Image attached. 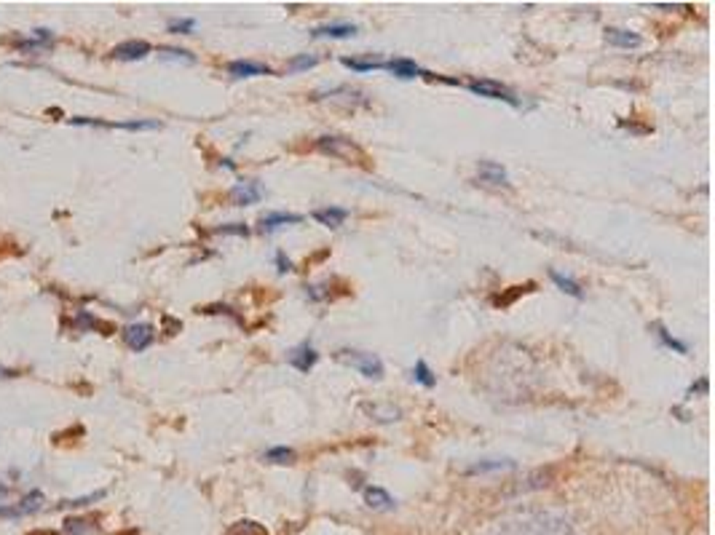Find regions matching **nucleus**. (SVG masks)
<instances>
[{
  "mask_svg": "<svg viewBox=\"0 0 715 535\" xmlns=\"http://www.w3.org/2000/svg\"><path fill=\"white\" fill-rule=\"evenodd\" d=\"M230 535H268L257 522H249V520H244V522H236V527L230 530Z\"/></svg>",
  "mask_w": 715,
  "mask_h": 535,
  "instance_id": "obj_29",
  "label": "nucleus"
},
{
  "mask_svg": "<svg viewBox=\"0 0 715 535\" xmlns=\"http://www.w3.org/2000/svg\"><path fill=\"white\" fill-rule=\"evenodd\" d=\"M504 468H514V460H480L466 468V474L474 477V474H490V471H504Z\"/></svg>",
  "mask_w": 715,
  "mask_h": 535,
  "instance_id": "obj_24",
  "label": "nucleus"
},
{
  "mask_svg": "<svg viewBox=\"0 0 715 535\" xmlns=\"http://www.w3.org/2000/svg\"><path fill=\"white\" fill-rule=\"evenodd\" d=\"M549 279L557 284V289H560V292L571 294V297H576V300L584 297V289H581L579 284L571 279V276H563V273H557V270H549Z\"/></svg>",
  "mask_w": 715,
  "mask_h": 535,
  "instance_id": "obj_22",
  "label": "nucleus"
},
{
  "mask_svg": "<svg viewBox=\"0 0 715 535\" xmlns=\"http://www.w3.org/2000/svg\"><path fill=\"white\" fill-rule=\"evenodd\" d=\"M228 75L233 78H255V75H273V70L260 62H249V59H236L228 65Z\"/></svg>",
  "mask_w": 715,
  "mask_h": 535,
  "instance_id": "obj_11",
  "label": "nucleus"
},
{
  "mask_svg": "<svg viewBox=\"0 0 715 535\" xmlns=\"http://www.w3.org/2000/svg\"><path fill=\"white\" fill-rule=\"evenodd\" d=\"M8 493H11V487H8V484H3V482H0V501H6V498H8Z\"/></svg>",
  "mask_w": 715,
  "mask_h": 535,
  "instance_id": "obj_37",
  "label": "nucleus"
},
{
  "mask_svg": "<svg viewBox=\"0 0 715 535\" xmlns=\"http://www.w3.org/2000/svg\"><path fill=\"white\" fill-rule=\"evenodd\" d=\"M161 51V59H177V62H185V65H193L196 62V56L190 51H185V49H158Z\"/></svg>",
  "mask_w": 715,
  "mask_h": 535,
  "instance_id": "obj_28",
  "label": "nucleus"
},
{
  "mask_svg": "<svg viewBox=\"0 0 715 535\" xmlns=\"http://www.w3.org/2000/svg\"><path fill=\"white\" fill-rule=\"evenodd\" d=\"M0 377H14V370H8V367L0 364Z\"/></svg>",
  "mask_w": 715,
  "mask_h": 535,
  "instance_id": "obj_38",
  "label": "nucleus"
},
{
  "mask_svg": "<svg viewBox=\"0 0 715 535\" xmlns=\"http://www.w3.org/2000/svg\"><path fill=\"white\" fill-rule=\"evenodd\" d=\"M287 361H290V367H295L297 372L309 374L313 367H316V361H319V353H316V348L311 346L309 340L306 343H300L295 346L290 353H287Z\"/></svg>",
  "mask_w": 715,
  "mask_h": 535,
  "instance_id": "obj_5",
  "label": "nucleus"
},
{
  "mask_svg": "<svg viewBox=\"0 0 715 535\" xmlns=\"http://www.w3.org/2000/svg\"><path fill=\"white\" fill-rule=\"evenodd\" d=\"M303 222V214H292V212H271L266 217H260V233H273L284 225H300Z\"/></svg>",
  "mask_w": 715,
  "mask_h": 535,
  "instance_id": "obj_10",
  "label": "nucleus"
},
{
  "mask_svg": "<svg viewBox=\"0 0 715 535\" xmlns=\"http://www.w3.org/2000/svg\"><path fill=\"white\" fill-rule=\"evenodd\" d=\"M362 410H365L373 420H378V423H394V420H399L402 417V410L399 407H394V404H362Z\"/></svg>",
  "mask_w": 715,
  "mask_h": 535,
  "instance_id": "obj_17",
  "label": "nucleus"
},
{
  "mask_svg": "<svg viewBox=\"0 0 715 535\" xmlns=\"http://www.w3.org/2000/svg\"><path fill=\"white\" fill-rule=\"evenodd\" d=\"M477 174H480V180L487 182V185H509V174H506V169H504L501 163H496V160H480Z\"/></svg>",
  "mask_w": 715,
  "mask_h": 535,
  "instance_id": "obj_14",
  "label": "nucleus"
},
{
  "mask_svg": "<svg viewBox=\"0 0 715 535\" xmlns=\"http://www.w3.org/2000/svg\"><path fill=\"white\" fill-rule=\"evenodd\" d=\"M263 460L287 466V463H295V450H292V447H271V450H266Z\"/></svg>",
  "mask_w": 715,
  "mask_h": 535,
  "instance_id": "obj_26",
  "label": "nucleus"
},
{
  "mask_svg": "<svg viewBox=\"0 0 715 535\" xmlns=\"http://www.w3.org/2000/svg\"><path fill=\"white\" fill-rule=\"evenodd\" d=\"M337 359L343 361V364H349V367H354V370H359L370 380H380L383 377V361L375 353H367V351H340Z\"/></svg>",
  "mask_w": 715,
  "mask_h": 535,
  "instance_id": "obj_3",
  "label": "nucleus"
},
{
  "mask_svg": "<svg viewBox=\"0 0 715 535\" xmlns=\"http://www.w3.org/2000/svg\"><path fill=\"white\" fill-rule=\"evenodd\" d=\"M340 65L343 67H349V70H354V73H373V70H383V59H378V56H367V59H356V56H343L340 59Z\"/></svg>",
  "mask_w": 715,
  "mask_h": 535,
  "instance_id": "obj_19",
  "label": "nucleus"
},
{
  "mask_svg": "<svg viewBox=\"0 0 715 535\" xmlns=\"http://www.w3.org/2000/svg\"><path fill=\"white\" fill-rule=\"evenodd\" d=\"M657 334H659V340L664 343L667 348H673V351H678V353H688V346L686 343H680V340H675L673 334L667 332L664 327H657Z\"/></svg>",
  "mask_w": 715,
  "mask_h": 535,
  "instance_id": "obj_30",
  "label": "nucleus"
},
{
  "mask_svg": "<svg viewBox=\"0 0 715 535\" xmlns=\"http://www.w3.org/2000/svg\"><path fill=\"white\" fill-rule=\"evenodd\" d=\"M383 70H389V73H394L397 78H405V80H410V78H418V75H426V78H434L432 73H426V70H421L413 59H405V56H394V59H389L386 65H383Z\"/></svg>",
  "mask_w": 715,
  "mask_h": 535,
  "instance_id": "obj_9",
  "label": "nucleus"
},
{
  "mask_svg": "<svg viewBox=\"0 0 715 535\" xmlns=\"http://www.w3.org/2000/svg\"><path fill=\"white\" fill-rule=\"evenodd\" d=\"M276 268H279V273H290L292 270V263L284 257V252H276Z\"/></svg>",
  "mask_w": 715,
  "mask_h": 535,
  "instance_id": "obj_35",
  "label": "nucleus"
},
{
  "mask_svg": "<svg viewBox=\"0 0 715 535\" xmlns=\"http://www.w3.org/2000/svg\"><path fill=\"white\" fill-rule=\"evenodd\" d=\"M75 327H78V329H97V327H102V324H99L89 310H81V313L75 316Z\"/></svg>",
  "mask_w": 715,
  "mask_h": 535,
  "instance_id": "obj_34",
  "label": "nucleus"
},
{
  "mask_svg": "<svg viewBox=\"0 0 715 535\" xmlns=\"http://www.w3.org/2000/svg\"><path fill=\"white\" fill-rule=\"evenodd\" d=\"M365 503L370 508H375V511H392L397 506L394 498L383 487H365Z\"/></svg>",
  "mask_w": 715,
  "mask_h": 535,
  "instance_id": "obj_18",
  "label": "nucleus"
},
{
  "mask_svg": "<svg viewBox=\"0 0 715 535\" xmlns=\"http://www.w3.org/2000/svg\"><path fill=\"white\" fill-rule=\"evenodd\" d=\"M319 225H324V227H340L343 222H346V217H349V209H343V206H324V209H313V214H311Z\"/></svg>",
  "mask_w": 715,
  "mask_h": 535,
  "instance_id": "obj_15",
  "label": "nucleus"
},
{
  "mask_svg": "<svg viewBox=\"0 0 715 535\" xmlns=\"http://www.w3.org/2000/svg\"><path fill=\"white\" fill-rule=\"evenodd\" d=\"M466 89H469L472 94L485 96V99H496V102H506V105H512V107H520V99H517V96H514L506 86L496 83V80H487V78L469 80V83H466Z\"/></svg>",
  "mask_w": 715,
  "mask_h": 535,
  "instance_id": "obj_4",
  "label": "nucleus"
},
{
  "mask_svg": "<svg viewBox=\"0 0 715 535\" xmlns=\"http://www.w3.org/2000/svg\"><path fill=\"white\" fill-rule=\"evenodd\" d=\"M99 498H105V490H97V493H92V495H86V498H75V501H62L59 503V508H78V506H89L92 501H99Z\"/></svg>",
  "mask_w": 715,
  "mask_h": 535,
  "instance_id": "obj_33",
  "label": "nucleus"
},
{
  "mask_svg": "<svg viewBox=\"0 0 715 535\" xmlns=\"http://www.w3.org/2000/svg\"><path fill=\"white\" fill-rule=\"evenodd\" d=\"M356 32H359V27L349 25V22H340V25H322V27H313V30H311V35H313V38H332V40L354 38Z\"/></svg>",
  "mask_w": 715,
  "mask_h": 535,
  "instance_id": "obj_12",
  "label": "nucleus"
},
{
  "mask_svg": "<svg viewBox=\"0 0 715 535\" xmlns=\"http://www.w3.org/2000/svg\"><path fill=\"white\" fill-rule=\"evenodd\" d=\"M215 233H220V236H242V239H247V236H249V227L242 225V222H230V225L215 227Z\"/></svg>",
  "mask_w": 715,
  "mask_h": 535,
  "instance_id": "obj_32",
  "label": "nucleus"
},
{
  "mask_svg": "<svg viewBox=\"0 0 715 535\" xmlns=\"http://www.w3.org/2000/svg\"><path fill=\"white\" fill-rule=\"evenodd\" d=\"M30 535H59V533H54V530H35V533H30Z\"/></svg>",
  "mask_w": 715,
  "mask_h": 535,
  "instance_id": "obj_39",
  "label": "nucleus"
},
{
  "mask_svg": "<svg viewBox=\"0 0 715 535\" xmlns=\"http://www.w3.org/2000/svg\"><path fill=\"white\" fill-rule=\"evenodd\" d=\"M688 394H691V396H694V394H707V380L702 377V380H700V383H697V386L688 388Z\"/></svg>",
  "mask_w": 715,
  "mask_h": 535,
  "instance_id": "obj_36",
  "label": "nucleus"
},
{
  "mask_svg": "<svg viewBox=\"0 0 715 535\" xmlns=\"http://www.w3.org/2000/svg\"><path fill=\"white\" fill-rule=\"evenodd\" d=\"M196 30V19H172L169 22V32L175 35H190Z\"/></svg>",
  "mask_w": 715,
  "mask_h": 535,
  "instance_id": "obj_31",
  "label": "nucleus"
},
{
  "mask_svg": "<svg viewBox=\"0 0 715 535\" xmlns=\"http://www.w3.org/2000/svg\"><path fill=\"white\" fill-rule=\"evenodd\" d=\"M97 126L126 129V132H153V129H161V123H158V120H118V123H105V120H97Z\"/></svg>",
  "mask_w": 715,
  "mask_h": 535,
  "instance_id": "obj_21",
  "label": "nucleus"
},
{
  "mask_svg": "<svg viewBox=\"0 0 715 535\" xmlns=\"http://www.w3.org/2000/svg\"><path fill=\"white\" fill-rule=\"evenodd\" d=\"M62 530H65V535H94L97 524L94 520H86V517H68Z\"/></svg>",
  "mask_w": 715,
  "mask_h": 535,
  "instance_id": "obj_20",
  "label": "nucleus"
},
{
  "mask_svg": "<svg viewBox=\"0 0 715 535\" xmlns=\"http://www.w3.org/2000/svg\"><path fill=\"white\" fill-rule=\"evenodd\" d=\"M530 289H536V284H533V281H530V284H526V287H509V292H506V294H496V297H493V306H499V308L512 306V303L517 300V297H520V294L530 292Z\"/></svg>",
  "mask_w": 715,
  "mask_h": 535,
  "instance_id": "obj_27",
  "label": "nucleus"
},
{
  "mask_svg": "<svg viewBox=\"0 0 715 535\" xmlns=\"http://www.w3.org/2000/svg\"><path fill=\"white\" fill-rule=\"evenodd\" d=\"M123 340H126V346L132 348V351H145V348L153 346V340H156V332H153V327L150 324H129L126 329H123Z\"/></svg>",
  "mask_w": 715,
  "mask_h": 535,
  "instance_id": "obj_6",
  "label": "nucleus"
},
{
  "mask_svg": "<svg viewBox=\"0 0 715 535\" xmlns=\"http://www.w3.org/2000/svg\"><path fill=\"white\" fill-rule=\"evenodd\" d=\"M150 51H153V49H150L148 40H123V43H118V46L110 51V56L118 59V62H139V59H145Z\"/></svg>",
  "mask_w": 715,
  "mask_h": 535,
  "instance_id": "obj_7",
  "label": "nucleus"
},
{
  "mask_svg": "<svg viewBox=\"0 0 715 535\" xmlns=\"http://www.w3.org/2000/svg\"><path fill=\"white\" fill-rule=\"evenodd\" d=\"M413 380H416V383H421L423 388H434V386H437V374L432 372V367H429V364H426L423 359L416 361V367H413Z\"/></svg>",
  "mask_w": 715,
  "mask_h": 535,
  "instance_id": "obj_23",
  "label": "nucleus"
},
{
  "mask_svg": "<svg viewBox=\"0 0 715 535\" xmlns=\"http://www.w3.org/2000/svg\"><path fill=\"white\" fill-rule=\"evenodd\" d=\"M499 535H579L576 527L552 511H526L499 522Z\"/></svg>",
  "mask_w": 715,
  "mask_h": 535,
  "instance_id": "obj_1",
  "label": "nucleus"
},
{
  "mask_svg": "<svg viewBox=\"0 0 715 535\" xmlns=\"http://www.w3.org/2000/svg\"><path fill=\"white\" fill-rule=\"evenodd\" d=\"M54 46V32L51 30H32L30 38H22L16 43V49L22 54H43Z\"/></svg>",
  "mask_w": 715,
  "mask_h": 535,
  "instance_id": "obj_8",
  "label": "nucleus"
},
{
  "mask_svg": "<svg viewBox=\"0 0 715 535\" xmlns=\"http://www.w3.org/2000/svg\"><path fill=\"white\" fill-rule=\"evenodd\" d=\"M316 150L330 156V158L346 160V163H356V166H370L367 163L365 150L359 145H354L346 137H319L316 139Z\"/></svg>",
  "mask_w": 715,
  "mask_h": 535,
  "instance_id": "obj_2",
  "label": "nucleus"
},
{
  "mask_svg": "<svg viewBox=\"0 0 715 535\" xmlns=\"http://www.w3.org/2000/svg\"><path fill=\"white\" fill-rule=\"evenodd\" d=\"M260 199H263V187L257 182H239L230 190V201L236 206H249V203H257Z\"/></svg>",
  "mask_w": 715,
  "mask_h": 535,
  "instance_id": "obj_13",
  "label": "nucleus"
},
{
  "mask_svg": "<svg viewBox=\"0 0 715 535\" xmlns=\"http://www.w3.org/2000/svg\"><path fill=\"white\" fill-rule=\"evenodd\" d=\"M316 65H319L316 54H297L287 62V73H303V70H313Z\"/></svg>",
  "mask_w": 715,
  "mask_h": 535,
  "instance_id": "obj_25",
  "label": "nucleus"
},
{
  "mask_svg": "<svg viewBox=\"0 0 715 535\" xmlns=\"http://www.w3.org/2000/svg\"><path fill=\"white\" fill-rule=\"evenodd\" d=\"M606 40L611 46H616V49H638L643 38L633 32V30H619V27H614V30H608L606 32Z\"/></svg>",
  "mask_w": 715,
  "mask_h": 535,
  "instance_id": "obj_16",
  "label": "nucleus"
}]
</instances>
